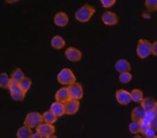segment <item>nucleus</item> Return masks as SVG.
<instances>
[{"mask_svg": "<svg viewBox=\"0 0 157 138\" xmlns=\"http://www.w3.org/2000/svg\"><path fill=\"white\" fill-rule=\"evenodd\" d=\"M95 13L96 9L92 5L86 4L77 10L75 13V18L78 22L86 23L92 19Z\"/></svg>", "mask_w": 157, "mask_h": 138, "instance_id": "nucleus-1", "label": "nucleus"}, {"mask_svg": "<svg viewBox=\"0 0 157 138\" xmlns=\"http://www.w3.org/2000/svg\"><path fill=\"white\" fill-rule=\"evenodd\" d=\"M57 80L60 84L69 86L76 82V77L71 69L69 68H64L58 73Z\"/></svg>", "mask_w": 157, "mask_h": 138, "instance_id": "nucleus-2", "label": "nucleus"}, {"mask_svg": "<svg viewBox=\"0 0 157 138\" xmlns=\"http://www.w3.org/2000/svg\"><path fill=\"white\" fill-rule=\"evenodd\" d=\"M136 54L140 59L147 58L151 54V43L147 39H139L136 46Z\"/></svg>", "mask_w": 157, "mask_h": 138, "instance_id": "nucleus-3", "label": "nucleus"}, {"mask_svg": "<svg viewBox=\"0 0 157 138\" xmlns=\"http://www.w3.org/2000/svg\"><path fill=\"white\" fill-rule=\"evenodd\" d=\"M44 122L42 114L38 112H31L26 115L24 120V125L32 129H36Z\"/></svg>", "mask_w": 157, "mask_h": 138, "instance_id": "nucleus-4", "label": "nucleus"}, {"mask_svg": "<svg viewBox=\"0 0 157 138\" xmlns=\"http://www.w3.org/2000/svg\"><path fill=\"white\" fill-rule=\"evenodd\" d=\"M66 58L69 62L77 63L81 61L82 58V53L81 50L74 47H69L64 52Z\"/></svg>", "mask_w": 157, "mask_h": 138, "instance_id": "nucleus-5", "label": "nucleus"}, {"mask_svg": "<svg viewBox=\"0 0 157 138\" xmlns=\"http://www.w3.org/2000/svg\"><path fill=\"white\" fill-rule=\"evenodd\" d=\"M69 91L71 99L81 100L84 96V89L82 85L80 82H75L74 83L69 85Z\"/></svg>", "mask_w": 157, "mask_h": 138, "instance_id": "nucleus-6", "label": "nucleus"}, {"mask_svg": "<svg viewBox=\"0 0 157 138\" xmlns=\"http://www.w3.org/2000/svg\"><path fill=\"white\" fill-rule=\"evenodd\" d=\"M36 131L43 137L49 138L52 135L55 134V127L53 124L43 122L36 128Z\"/></svg>", "mask_w": 157, "mask_h": 138, "instance_id": "nucleus-7", "label": "nucleus"}, {"mask_svg": "<svg viewBox=\"0 0 157 138\" xmlns=\"http://www.w3.org/2000/svg\"><path fill=\"white\" fill-rule=\"evenodd\" d=\"M115 99L117 102L121 105H128L132 101L131 97V93L125 89H118L115 93Z\"/></svg>", "mask_w": 157, "mask_h": 138, "instance_id": "nucleus-8", "label": "nucleus"}, {"mask_svg": "<svg viewBox=\"0 0 157 138\" xmlns=\"http://www.w3.org/2000/svg\"><path fill=\"white\" fill-rule=\"evenodd\" d=\"M66 114L73 115L78 112L80 109V100L70 99L67 102L64 103Z\"/></svg>", "mask_w": 157, "mask_h": 138, "instance_id": "nucleus-9", "label": "nucleus"}, {"mask_svg": "<svg viewBox=\"0 0 157 138\" xmlns=\"http://www.w3.org/2000/svg\"><path fill=\"white\" fill-rule=\"evenodd\" d=\"M101 21L103 23L107 26H115L119 22L117 15L113 11H107L101 16Z\"/></svg>", "mask_w": 157, "mask_h": 138, "instance_id": "nucleus-10", "label": "nucleus"}, {"mask_svg": "<svg viewBox=\"0 0 157 138\" xmlns=\"http://www.w3.org/2000/svg\"><path fill=\"white\" fill-rule=\"evenodd\" d=\"M55 24L59 27H65L69 22V17L67 13L64 11L58 12L55 15L53 19Z\"/></svg>", "mask_w": 157, "mask_h": 138, "instance_id": "nucleus-11", "label": "nucleus"}, {"mask_svg": "<svg viewBox=\"0 0 157 138\" xmlns=\"http://www.w3.org/2000/svg\"><path fill=\"white\" fill-rule=\"evenodd\" d=\"M55 100H57V101L63 103L67 102L68 100H69L71 99L69 91V88L64 87L58 89L56 93H55Z\"/></svg>", "mask_w": 157, "mask_h": 138, "instance_id": "nucleus-12", "label": "nucleus"}, {"mask_svg": "<svg viewBox=\"0 0 157 138\" xmlns=\"http://www.w3.org/2000/svg\"><path fill=\"white\" fill-rule=\"evenodd\" d=\"M115 69L116 71L119 73L126 71H130L131 70V63L126 59H120L115 62Z\"/></svg>", "mask_w": 157, "mask_h": 138, "instance_id": "nucleus-13", "label": "nucleus"}, {"mask_svg": "<svg viewBox=\"0 0 157 138\" xmlns=\"http://www.w3.org/2000/svg\"><path fill=\"white\" fill-rule=\"evenodd\" d=\"M50 110H51L55 114H56L58 117H62L63 115H64L66 114L64 103L57 101V100H55L54 103H52L51 104Z\"/></svg>", "mask_w": 157, "mask_h": 138, "instance_id": "nucleus-14", "label": "nucleus"}, {"mask_svg": "<svg viewBox=\"0 0 157 138\" xmlns=\"http://www.w3.org/2000/svg\"><path fill=\"white\" fill-rule=\"evenodd\" d=\"M145 110L141 106L134 107L131 113V121L140 122L145 117Z\"/></svg>", "mask_w": 157, "mask_h": 138, "instance_id": "nucleus-15", "label": "nucleus"}, {"mask_svg": "<svg viewBox=\"0 0 157 138\" xmlns=\"http://www.w3.org/2000/svg\"><path fill=\"white\" fill-rule=\"evenodd\" d=\"M50 44L55 50H61L64 48L66 46V41L64 38L60 35H55L53 36L50 41Z\"/></svg>", "mask_w": 157, "mask_h": 138, "instance_id": "nucleus-16", "label": "nucleus"}, {"mask_svg": "<svg viewBox=\"0 0 157 138\" xmlns=\"http://www.w3.org/2000/svg\"><path fill=\"white\" fill-rule=\"evenodd\" d=\"M32 133V129L24 125L19 128L17 131L16 135L18 138H31Z\"/></svg>", "mask_w": 157, "mask_h": 138, "instance_id": "nucleus-17", "label": "nucleus"}, {"mask_svg": "<svg viewBox=\"0 0 157 138\" xmlns=\"http://www.w3.org/2000/svg\"><path fill=\"white\" fill-rule=\"evenodd\" d=\"M42 117L44 122L51 124H54L55 123H56L58 119V117L57 115L55 114L50 110H47V111L43 113Z\"/></svg>", "mask_w": 157, "mask_h": 138, "instance_id": "nucleus-18", "label": "nucleus"}, {"mask_svg": "<svg viewBox=\"0 0 157 138\" xmlns=\"http://www.w3.org/2000/svg\"><path fill=\"white\" fill-rule=\"evenodd\" d=\"M156 103V100L151 97L144 98L140 102V106L145 110H153L154 105Z\"/></svg>", "mask_w": 157, "mask_h": 138, "instance_id": "nucleus-19", "label": "nucleus"}, {"mask_svg": "<svg viewBox=\"0 0 157 138\" xmlns=\"http://www.w3.org/2000/svg\"><path fill=\"white\" fill-rule=\"evenodd\" d=\"M18 84L20 87V89H22V91L27 94L29 90L30 89V88H31V86L32 84V81L29 77L25 76L23 78H22L18 82Z\"/></svg>", "mask_w": 157, "mask_h": 138, "instance_id": "nucleus-20", "label": "nucleus"}, {"mask_svg": "<svg viewBox=\"0 0 157 138\" xmlns=\"http://www.w3.org/2000/svg\"><path fill=\"white\" fill-rule=\"evenodd\" d=\"M131 100L135 103H140V102L144 99V94L142 90L139 89H134L131 92Z\"/></svg>", "mask_w": 157, "mask_h": 138, "instance_id": "nucleus-21", "label": "nucleus"}, {"mask_svg": "<svg viewBox=\"0 0 157 138\" xmlns=\"http://www.w3.org/2000/svg\"><path fill=\"white\" fill-rule=\"evenodd\" d=\"M128 130L129 132L134 135L140 134L142 132V125L140 122L131 121L128 125Z\"/></svg>", "mask_w": 157, "mask_h": 138, "instance_id": "nucleus-22", "label": "nucleus"}, {"mask_svg": "<svg viewBox=\"0 0 157 138\" xmlns=\"http://www.w3.org/2000/svg\"><path fill=\"white\" fill-rule=\"evenodd\" d=\"M25 76V75L23 71H22V70L20 68H17V69H16L13 71L12 74L10 77H11V80L12 81H14L18 83Z\"/></svg>", "mask_w": 157, "mask_h": 138, "instance_id": "nucleus-23", "label": "nucleus"}, {"mask_svg": "<svg viewBox=\"0 0 157 138\" xmlns=\"http://www.w3.org/2000/svg\"><path fill=\"white\" fill-rule=\"evenodd\" d=\"M10 82H11V77H9L6 73H0V88L1 89H8Z\"/></svg>", "mask_w": 157, "mask_h": 138, "instance_id": "nucleus-24", "label": "nucleus"}, {"mask_svg": "<svg viewBox=\"0 0 157 138\" xmlns=\"http://www.w3.org/2000/svg\"><path fill=\"white\" fill-rule=\"evenodd\" d=\"M133 79V75L131 73L130 71H126L120 73L119 75V80L121 84H126L131 82Z\"/></svg>", "mask_w": 157, "mask_h": 138, "instance_id": "nucleus-25", "label": "nucleus"}, {"mask_svg": "<svg viewBox=\"0 0 157 138\" xmlns=\"http://www.w3.org/2000/svg\"><path fill=\"white\" fill-rule=\"evenodd\" d=\"M10 95H11V99L15 100V101L20 102L25 99V96H26V93L20 90V91L16 92H10Z\"/></svg>", "mask_w": 157, "mask_h": 138, "instance_id": "nucleus-26", "label": "nucleus"}, {"mask_svg": "<svg viewBox=\"0 0 157 138\" xmlns=\"http://www.w3.org/2000/svg\"><path fill=\"white\" fill-rule=\"evenodd\" d=\"M145 6L149 12L156 11L157 0H145Z\"/></svg>", "mask_w": 157, "mask_h": 138, "instance_id": "nucleus-27", "label": "nucleus"}, {"mask_svg": "<svg viewBox=\"0 0 157 138\" xmlns=\"http://www.w3.org/2000/svg\"><path fill=\"white\" fill-rule=\"evenodd\" d=\"M141 134H143L145 137H149V138L157 137V131L151 126H149L147 128H146L145 129L143 130Z\"/></svg>", "mask_w": 157, "mask_h": 138, "instance_id": "nucleus-28", "label": "nucleus"}, {"mask_svg": "<svg viewBox=\"0 0 157 138\" xmlns=\"http://www.w3.org/2000/svg\"><path fill=\"white\" fill-rule=\"evenodd\" d=\"M117 0H100V2L103 8L109 9L115 4Z\"/></svg>", "mask_w": 157, "mask_h": 138, "instance_id": "nucleus-29", "label": "nucleus"}, {"mask_svg": "<svg viewBox=\"0 0 157 138\" xmlns=\"http://www.w3.org/2000/svg\"><path fill=\"white\" fill-rule=\"evenodd\" d=\"M151 54L157 57V41H154L151 43Z\"/></svg>", "mask_w": 157, "mask_h": 138, "instance_id": "nucleus-30", "label": "nucleus"}, {"mask_svg": "<svg viewBox=\"0 0 157 138\" xmlns=\"http://www.w3.org/2000/svg\"><path fill=\"white\" fill-rule=\"evenodd\" d=\"M150 126L151 128H153L154 130H156L157 131V117H156L155 119H154L153 121H151Z\"/></svg>", "mask_w": 157, "mask_h": 138, "instance_id": "nucleus-31", "label": "nucleus"}, {"mask_svg": "<svg viewBox=\"0 0 157 138\" xmlns=\"http://www.w3.org/2000/svg\"><path fill=\"white\" fill-rule=\"evenodd\" d=\"M42 137H43L41 136V135H40L39 132L36 131V132H34V133H32V137H31V138H42Z\"/></svg>", "mask_w": 157, "mask_h": 138, "instance_id": "nucleus-32", "label": "nucleus"}, {"mask_svg": "<svg viewBox=\"0 0 157 138\" xmlns=\"http://www.w3.org/2000/svg\"><path fill=\"white\" fill-rule=\"evenodd\" d=\"M20 1V0H5V2H6V3L10 4L17 3V2H18Z\"/></svg>", "mask_w": 157, "mask_h": 138, "instance_id": "nucleus-33", "label": "nucleus"}, {"mask_svg": "<svg viewBox=\"0 0 157 138\" xmlns=\"http://www.w3.org/2000/svg\"><path fill=\"white\" fill-rule=\"evenodd\" d=\"M152 110H153V112L154 113V114H155L156 117H157V101L155 105H154V108H153Z\"/></svg>", "mask_w": 157, "mask_h": 138, "instance_id": "nucleus-34", "label": "nucleus"}]
</instances>
